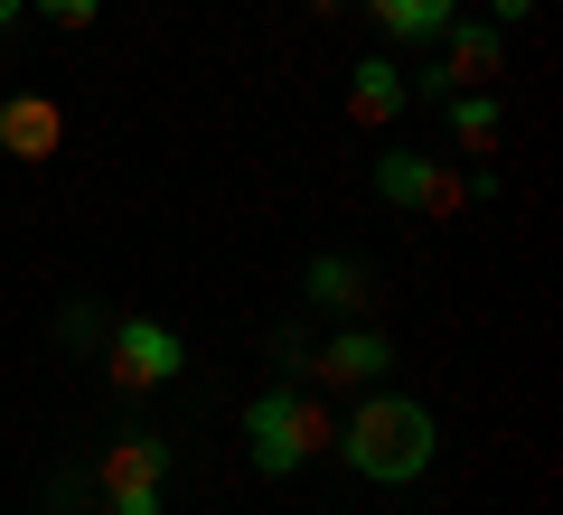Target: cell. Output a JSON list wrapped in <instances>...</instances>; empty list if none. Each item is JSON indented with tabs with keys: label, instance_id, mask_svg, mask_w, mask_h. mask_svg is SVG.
Here are the masks:
<instances>
[{
	"label": "cell",
	"instance_id": "cell-4",
	"mask_svg": "<svg viewBox=\"0 0 563 515\" xmlns=\"http://www.w3.org/2000/svg\"><path fill=\"white\" fill-rule=\"evenodd\" d=\"M103 376H113L122 394H161V384L188 376V337L169 328V318H151V310L103 318Z\"/></svg>",
	"mask_w": 563,
	"mask_h": 515
},
{
	"label": "cell",
	"instance_id": "cell-3",
	"mask_svg": "<svg viewBox=\"0 0 563 515\" xmlns=\"http://www.w3.org/2000/svg\"><path fill=\"white\" fill-rule=\"evenodd\" d=\"M169 469H179V450H169L161 432L103 440V459H95V506H103V515H161V506H169Z\"/></svg>",
	"mask_w": 563,
	"mask_h": 515
},
{
	"label": "cell",
	"instance_id": "cell-1",
	"mask_svg": "<svg viewBox=\"0 0 563 515\" xmlns=\"http://www.w3.org/2000/svg\"><path fill=\"white\" fill-rule=\"evenodd\" d=\"M329 459H339L347 478H366V488H413V478H432V459H442V422H432L422 394L366 384L357 413L329 422Z\"/></svg>",
	"mask_w": 563,
	"mask_h": 515
},
{
	"label": "cell",
	"instance_id": "cell-13",
	"mask_svg": "<svg viewBox=\"0 0 563 515\" xmlns=\"http://www.w3.org/2000/svg\"><path fill=\"white\" fill-rule=\"evenodd\" d=\"M57 337H66V347H103V310H95V300H66Z\"/></svg>",
	"mask_w": 563,
	"mask_h": 515
},
{
	"label": "cell",
	"instance_id": "cell-2",
	"mask_svg": "<svg viewBox=\"0 0 563 515\" xmlns=\"http://www.w3.org/2000/svg\"><path fill=\"white\" fill-rule=\"evenodd\" d=\"M320 450H329V413H320L310 384H263V394L244 403V459H254L263 478H301Z\"/></svg>",
	"mask_w": 563,
	"mask_h": 515
},
{
	"label": "cell",
	"instance_id": "cell-11",
	"mask_svg": "<svg viewBox=\"0 0 563 515\" xmlns=\"http://www.w3.org/2000/svg\"><path fill=\"white\" fill-rule=\"evenodd\" d=\"M442 132H451L461 159H488L507 141V103L488 94V85H461V94H442Z\"/></svg>",
	"mask_w": 563,
	"mask_h": 515
},
{
	"label": "cell",
	"instance_id": "cell-17",
	"mask_svg": "<svg viewBox=\"0 0 563 515\" xmlns=\"http://www.w3.org/2000/svg\"><path fill=\"white\" fill-rule=\"evenodd\" d=\"M301 10H310V20H339V10H347V0H301Z\"/></svg>",
	"mask_w": 563,
	"mask_h": 515
},
{
	"label": "cell",
	"instance_id": "cell-10",
	"mask_svg": "<svg viewBox=\"0 0 563 515\" xmlns=\"http://www.w3.org/2000/svg\"><path fill=\"white\" fill-rule=\"evenodd\" d=\"M301 300H310V310H329V318H366V300H376V272H366L357 254H310Z\"/></svg>",
	"mask_w": 563,
	"mask_h": 515
},
{
	"label": "cell",
	"instance_id": "cell-7",
	"mask_svg": "<svg viewBox=\"0 0 563 515\" xmlns=\"http://www.w3.org/2000/svg\"><path fill=\"white\" fill-rule=\"evenodd\" d=\"M395 376V347H385L366 318H347V328H329L320 347H310V384H347V394H366V384Z\"/></svg>",
	"mask_w": 563,
	"mask_h": 515
},
{
	"label": "cell",
	"instance_id": "cell-5",
	"mask_svg": "<svg viewBox=\"0 0 563 515\" xmlns=\"http://www.w3.org/2000/svg\"><path fill=\"white\" fill-rule=\"evenodd\" d=\"M376 198L395 206V216H461L470 179L442 150H376Z\"/></svg>",
	"mask_w": 563,
	"mask_h": 515
},
{
	"label": "cell",
	"instance_id": "cell-16",
	"mask_svg": "<svg viewBox=\"0 0 563 515\" xmlns=\"http://www.w3.org/2000/svg\"><path fill=\"white\" fill-rule=\"evenodd\" d=\"M29 20V0H0V38H10V29H20Z\"/></svg>",
	"mask_w": 563,
	"mask_h": 515
},
{
	"label": "cell",
	"instance_id": "cell-6",
	"mask_svg": "<svg viewBox=\"0 0 563 515\" xmlns=\"http://www.w3.org/2000/svg\"><path fill=\"white\" fill-rule=\"evenodd\" d=\"M488 76H507V29H498V20H470V10H461V20L432 38V66L413 76V94L442 103V94H461V85H488Z\"/></svg>",
	"mask_w": 563,
	"mask_h": 515
},
{
	"label": "cell",
	"instance_id": "cell-8",
	"mask_svg": "<svg viewBox=\"0 0 563 515\" xmlns=\"http://www.w3.org/2000/svg\"><path fill=\"white\" fill-rule=\"evenodd\" d=\"M66 141V103L38 94V85H20V94H0V150L20 159V169H38V159H57Z\"/></svg>",
	"mask_w": 563,
	"mask_h": 515
},
{
	"label": "cell",
	"instance_id": "cell-15",
	"mask_svg": "<svg viewBox=\"0 0 563 515\" xmlns=\"http://www.w3.org/2000/svg\"><path fill=\"white\" fill-rule=\"evenodd\" d=\"M536 10H544V0H479V20H498V29H526Z\"/></svg>",
	"mask_w": 563,
	"mask_h": 515
},
{
	"label": "cell",
	"instance_id": "cell-14",
	"mask_svg": "<svg viewBox=\"0 0 563 515\" xmlns=\"http://www.w3.org/2000/svg\"><path fill=\"white\" fill-rule=\"evenodd\" d=\"M29 10H38L47 29H95L103 20V0H29Z\"/></svg>",
	"mask_w": 563,
	"mask_h": 515
},
{
	"label": "cell",
	"instance_id": "cell-9",
	"mask_svg": "<svg viewBox=\"0 0 563 515\" xmlns=\"http://www.w3.org/2000/svg\"><path fill=\"white\" fill-rule=\"evenodd\" d=\"M404 113H413V76H404L395 57H357V76H347V122H366V132H395Z\"/></svg>",
	"mask_w": 563,
	"mask_h": 515
},
{
	"label": "cell",
	"instance_id": "cell-12",
	"mask_svg": "<svg viewBox=\"0 0 563 515\" xmlns=\"http://www.w3.org/2000/svg\"><path fill=\"white\" fill-rule=\"evenodd\" d=\"M366 20H376L395 47H432L451 20H461V0H366Z\"/></svg>",
	"mask_w": 563,
	"mask_h": 515
}]
</instances>
